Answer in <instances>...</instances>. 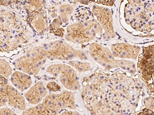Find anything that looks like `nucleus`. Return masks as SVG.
Segmentation results:
<instances>
[{
	"instance_id": "21",
	"label": "nucleus",
	"mask_w": 154,
	"mask_h": 115,
	"mask_svg": "<svg viewBox=\"0 0 154 115\" xmlns=\"http://www.w3.org/2000/svg\"><path fill=\"white\" fill-rule=\"evenodd\" d=\"M144 85L149 93L154 97V75L147 82L144 83Z\"/></svg>"
},
{
	"instance_id": "11",
	"label": "nucleus",
	"mask_w": 154,
	"mask_h": 115,
	"mask_svg": "<svg viewBox=\"0 0 154 115\" xmlns=\"http://www.w3.org/2000/svg\"><path fill=\"white\" fill-rule=\"evenodd\" d=\"M110 50L116 58L137 60L141 48L137 46L125 43H118L112 44Z\"/></svg>"
},
{
	"instance_id": "19",
	"label": "nucleus",
	"mask_w": 154,
	"mask_h": 115,
	"mask_svg": "<svg viewBox=\"0 0 154 115\" xmlns=\"http://www.w3.org/2000/svg\"><path fill=\"white\" fill-rule=\"evenodd\" d=\"M0 72L1 75L5 77L6 78H9L12 74V69L10 63L5 59L0 60Z\"/></svg>"
},
{
	"instance_id": "17",
	"label": "nucleus",
	"mask_w": 154,
	"mask_h": 115,
	"mask_svg": "<svg viewBox=\"0 0 154 115\" xmlns=\"http://www.w3.org/2000/svg\"><path fill=\"white\" fill-rule=\"evenodd\" d=\"M44 3L45 0H27L25 3V8L29 12L41 10H43Z\"/></svg>"
},
{
	"instance_id": "25",
	"label": "nucleus",
	"mask_w": 154,
	"mask_h": 115,
	"mask_svg": "<svg viewBox=\"0 0 154 115\" xmlns=\"http://www.w3.org/2000/svg\"><path fill=\"white\" fill-rule=\"evenodd\" d=\"M22 0H1V5L4 6L11 5L12 4L18 3Z\"/></svg>"
},
{
	"instance_id": "6",
	"label": "nucleus",
	"mask_w": 154,
	"mask_h": 115,
	"mask_svg": "<svg viewBox=\"0 0 154 115\" xmlns=\"http://www.w3.org/2000/svg\"><path fill=\"white\" fill-rule=\"evenodd\" d=\"M47 60L43 46H38L15 59L12 65L16 70L30 75H37Z\"/></svg>"
},
{
	"instance_id": "9",
	"label": "nucleus",
	"mask_w": 154,
	"mask_h": 115,
	"mask_svg": "<svg viewBox=\"0 0 154 115\" xmlns=\"http://www.w3.org/2000/svg\"><path fill=\"white\" fill-rule=\"evenodd\" d=\"M137 69L144 83L154 75V45L143 48L139 55Z\"/></svg>"
},
{
	"instance_id": "5",
	"label": "nucleus",
	"mask_w": 154,
	"mask_h": 115,
	"mask_svg": "<svg viewBox=\"0 0 154 115\" xmlns=\"http://www.w3.org/2000/svg\"><path fill=\"white\" fill-rule=\"evenodd\" d=\"M48 60L54 61H70L75 59L86 60L88 59L84 51L75 49L62 40H55L42 46Z\"/></svg>"
},
{
	"instance_id": "3",
	"label": "nucleus",
	"mask_w": 154,
	"mask_h": 115,
	"mask_svg": "<svg viewBox=\"0 0 154 115\" xmlns=\"http://www.w3.org/2000/svg\"><path fill=\"white\" fill-rule=\"evenodd\" d=\"M89 53L97 63L107 70L119 68L133 74L136 73L135 63L126 59H116L111 50L97 43L90 44Z\"/></svg>"
},
{
	"instance_id": "23",
	"label": "nucleus",
	"mask_w": 154,
	"mask_h": 115,
	"mask_svg": "<svg viewBox=\"0 0 154 115\" xmlns=\"http://www.w3.org/2000/svg\"><path fill=\"white\" fill-rule=\"evenodd\" d=\"M47 87L50 91H52V92H56L59 91L61 89V87L58 85V84L54 81L48 82L47 85Z\"/></svg>"
},
{
	"instance_id": "15",
	"label": "nucleus",
	"mask_w": 154,
	"mask_h": 115,
	"mask_svg": "<svg viewBox=\"0 0 154 115\" xmlns=\"http://www.w3.org/2000/svg\"><path fill=\"white\" fill-rule=\"evenodd\" d=\"M72 11L73 7L72 6L66 4L62 5L58 9L59 18L64 24H66L69 19Z\"/></svg>"
},
{
	"instance_id": "14",
	"label": "nucleus",
	"mask_w": 154,
	"mask_h": 115,
	"mask_svg": "<svg viewBox=\"0 0 154 115\" xmlns=\"http://www.w3.org/2000/svg\"><path fill=\"white\" fill-rule=\"evenodd\" d=\"M11 81L12 86L22 92L29 89L32 84L31 75L17 70L12 72Z\"/></svg>"
},
{
	"instance_id": "4",
	"label": "nucleus",
	"mask_w": 154,
	"mask_h": 115,
	"mask_svg": "<svg viewBox=\"0 0 154 115\" xmlns=\"http://www.w3.org/2000/svg\"><path fill=\"white\" fill-rule=\"evenodd\" d=\"M103 32V29L97 20L89 19L68 25L65 37L70 43L84 44L95 40L97 35Z\"/></svg>"
},
{
	"instance_id": "20",
	"label": "nucleus",
	"mask_w": 154,
	"mask_h": 115,
	"mask_svg": "<svg viewBox=\"0 0 154 115\" xmlns=\"http://www.w3.org/2000/svg\"><path fill=\"white\" fill-rule=\"evenodd\" d=\"M80 3L84 5L93 2L97 4H101L104 6H112L116 0H78Z\"/></svg>"
},
{
	"instance_id": "13",
	"label": "nucleus",
	"mask_w": 154,
	"mask_h": 115,
	"mask_svg": "<svg viewBox=\"0 0 154 115\" xmlns=\"http://www.w3.org/2000/svg\"><path fill=\"white\" fill-rule=\"evenodd\" d=\"M27 22L30 27L38 34L44 33L48 29V19L43 10L29 12Z\"/></svg>"
},
{
	"instance_id": "18",
	"label": "nucleus",
	"mask_w": 154,
	"mask_h": 115,
	"mask_svg": "<svg viewBox=\"0 0 154 115\" xmlns=\"http://www.w3.org/2000/svg\"><path fill=\"white\" fill-rule=\"evenodd\" d=\"M63 23L59 18H56L51 23L49 27V30L51 33L59 37H63L64 33V29L61 28Z\"/></svg>"
},
{
	"instance_id": "7",
	"label": "nucleus",
	"mask_w": 154,
	"mask_h": 115,
	"mask_svg": "<svg viewBox=\"0 0 154 115\" xmlns=\"http://www.w3.org/2000/svg\"><path fill=\"white\" fill-rule=\"evenodd\" d=\"M46 72L58 78L60 82L67 90L75 91L80 89V82L77 72L69 65L54 63L48 66Z\"/></svg>"
},
{
	"instance_id": "1",
	"label": "nucleus",
	"mask_w": 154,
	"mask_h": 115,
	"mask_svg": "<svg viewBox=\"0 0 154 115\" xmlns=\"http://www.w3.org/2000/svg\"><path fill=\"white\" fill-rule=\"evenodd\" d=\"M125 7L126 23L137 31L150 33L154 30V3L128 0Z\"/></svg>"
},
{
	"instance_id": "10",
	"label": "nucleus",
	"mask_w": 154,
	"mask_h": 115,
	"mask_svg": "<svg viewBox=\"0 0 154 115\" xmlns=\"http://www.w3.org/2000/svg\"><path fill=\"white\" fill-rule=\"evenodd\" d=\"M92 13L103 29L105 38L107 40L115 38L116 35L114 31L112 12L110 9L103 6L94 5Z\"/></svg>"
},
{
	"instance_id": "27",
	"label": "nucleus",
	"mask_w": 154,
	"mask_h": 115,
	"mask_svg": "<svg viewBox=\"0 0 154 115\" xmlns=\"http://www.w3.org/2000/svg\"><path fill=\"white\" fill-rule=\"evenodd\" d=\"M154 112L152 110L149 109V108H146L142 110L141 112H140L139 114V115H154Z\"/></svg>"
},
{
	"instance_id": "26",
	"label": "nucleus",
	"mask_w": 154,
	"mask_h": 115,
	"mask_svg": "<svg viewBox=\"0 0 154 115\" xmlns=\"http://www.w3.org/2000/svg\"><path fill=\"white\" fill-rule=\"evenodd\" d=\"M59 114L60 115H80V113L76 111L68 110H65V111L60 112Z\"/></svg>"
},
{
	"instance_id": "2",
	"label": "nucleus",
	"mask_w": 154,
	"mask_h": 115,
	"mask_svg": "<svg viewBox=\"0 0 154 115\" xmlns=\"http://www.w3.org/2000/svg\"><path fill=\"white\" fill-rule=\"evenodd\" d=\"M77 108L75 95L69 90L48 95L38 105L30 107L22 112L23 115H58L63 109Z\"/></svg>"
},
{
	"instance_id": "16",
	"label": "nucleus",
	"mask_w": 154,
	"mask_h": 115,
	"mask_svg": "<svg viewBox=\"0 0 154 115\" xmlns=\"http://www.w3.org/2000/svg\"><path fill=\"white\" fill-rule=\"evenodd\" d=\"M68 63L80 73H84L91 70V65L85 60H72L68 61Z\"/></svg>"
},
{
	"instance_id": "22",
	"label": "nucleus",
	"mask_w": 154,
	"mask_h": 115,
	"mask_svg": "<svg viewBox=\"0 0 154 115\" xmlns=\"http://www.w3.org/2000/svg\"><path fill=\"white\" fill-rule=\"evenodd\" d=\"M143 103L146 108L154 110V97L150 96L145 98L143 100Z\"/></svg>"
},
{
	"instance_id": "24",
	"label": "nucleus",
	"mask_w": 154,
	"mask_h": 115,
	"mask_svg": "<svg viewBox=\"0 0 154 115\" xmlns=\"http://www.w3.org/2000/svg\"><path fill=\"white\" fill-rule=\"evenodd\" d=\"M0 114L1 115H16V113L13 111L11 108H7V106L1 107L0 109Z\"/></svg>"
},
{
	"instance_id": "12",
	"label": "nucleus",
	"mask_w": 154,
	"mask_h": 115,
	"mask_svg": "<svg viewBox=\"0 0 154 115\" xmlns=\"http://www.w3.org/2000/svg\"><path fill=\"white\" fill-rule=\"evenodd\" d=\"M48 93V89L44 84L42 81H38L28 89L24 96L29 104L35 105L41 103Z\"/></svg>"
},
{
	"instance_id": "8",
	"label": "nucleus",
	"mask_w": 154,
	"mask_h": 115,
	"mask_svg": "<svg viewBox=\"0 0 154 115\" xmlns=\"http://www.w3.org/2000/svg\"><path fill=\"white\" fill-rule=\"evenodd\" d=\"M14 86L8 84H1L0 87V106L7 105L20 111L26 109V99Z\"/></svg>"
}]
</instances>
